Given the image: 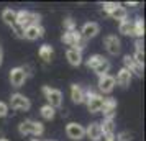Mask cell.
<instances>
[{"instance_id": "1", "label": "cell", "mask_w": 146, "mask_h": 141, "mask_svg": "<svg viewBox=\"0 0 146 141\" xmlns=\"http://www.w3.org/2000/svg\"><path fill=\"white\" fill-rule=\"evenodd\" d=\"M18 131H20L21 136H41L44 133V125L41 121H36V120H25L21 121L18 125Z\"/></svg>"}, {"instance_id": "2", "label": "cell", "mask_w": 146, "mask_h": 141, "mask_svg": "<svg viewBox=\"0 0 146 141\" xmlns=\"http://www.w3.org/2000/svg\"><path fill=\"white\" fill-rule=\"evenodd\" d=\"M61 41L67 44V46H71L72 49H77L82 53V49H86L87 46V41L80 36V33L77 30H74V31H64L62 36H61Z\"/></svg>"}, {"instance_id": "3", "label": "cell", "mask_w": 146, "mask_h": 141, "mask_svg": "<svg viewBox=\"0 0 146 141\" xmlns=\"http://www.w3.org/2000/svg\"><path fill=\"white\" fill-rule=\"evenodd\" d=\"M40 20H41L40 13H35V12H30V10H20V12H17V23L15 25H18L25 30L30 25H40Z\"/></svg>"}, {"instance_id": "4", "label": "cell", "mask_w": 146, "mask_h": 141, "mask_svg": "<svg viewBox=\"0 0 146 141\" xmlns=\"http://www.w3.org/2000/svg\"><path fill=\"white\" fill-rule=\"evenodd\" d=\"M84 94H86L87 110H89L90 113H99L100 110H102V105H104V99H105V97H102L100 94L94 92L90 89H87Z\"/></svg>"}, {"instance_id": "5", "label": "cell", "mask_w": 146, "mask_h": 141, "mask_svg": "<svg viewBox=\"0 0 146 141\" xmlns=\"http://www.w3.org/2000/svg\"><path fill=\"white\" fill-rule=\"evenodd\" d=\"M43 94H44V99L48 100V105H51L53 108H59L62 105V92L61 90L49 87V85H44Z\"/></svg>"}, {"instance_id": "6", "label": "cell", "mask_w": 146, "mask_h": 141, "mask_svg": "<svg viewBox=\"0 0 146 141\" xmlns=\"http://www.w3.org/2000/svg\"><path fill=\"white\" fill-rule=\"evenodd\" d=\"M10 107L17 112H28L31 108V102L28 97L17 92V94H12V97H10Z\"/></svg>"}, {"instance_id": "7", "label": "cell", "mask_w": 146, "mask_h": 141, "mask_svg": "<svg viewBox=\"0 0 146 141\" xmlns=\"http://www.w3.org/2000/svg\"><path fill=\"white\" fill-rule=\"evenodd\" d=\"M104 46L108 51V54L117 56L121 51V41H120V38L117 34H107L105 38H104Z\"/></svg>"}, {"instance_id": "8", "label": "cell", "mask_w": 146, "mask_h": 141, "mask_svg": "<svg viewBox=\"0 0 146 141\" xmlns=\"http://www.w3.org/2000/svg\"><path fill=\"white\" fill-rule=\"evenodd\" d=\"M66 134L67 138H71L74 141H79V140H84L86 138V128L76 123V121H71L66 125Z\"/></svg>"}, {"instance_id": "9", "label": "cell", "mask_w": 146, "mask_h": 141, "mask_svg": "<svg viewBox=\"0 0 146 141\" xmlns=\"http://www.w3.org/2000/svg\"><path fill=\"white\" fill-rule=\"evenodd\" d=\"M27 79H28V75H27L25 69H23L21 66L13 67V69L10 71V82H12V85H13V87L20 89L21 85L27 82Z\"/></svg>"}, {"instance_id": "10", "label": "cell", "mask_w": 146, "mask_h": 141, "mask_svg": "<svg viewBox=\"0 0 146 141\" xmlns=\"http://www.w3.org/2000/svg\"><path fill=\"white\" fill-rule=\"evenodd\" d=\"M123 64H125V69L130 72V74H135V75H138V77H143V71H145V66H141V64H138L136 61L133 59L130 54H126L125 58H123Z\"/></svg>"}, {"instance_id": "11", "label": "cell", "mask_w": 146, "mask_h": 141, "mask_svg": "<svg viewBox=\"0 0 146 141\" xmlns=\"http://www.w3.org/2000/svg\"><path fill=\"white\" fill-rule=\"evenodd\" d=\"M99 31H100L99 23H95V21H87V23L82 25L79 33L86 41H89V40H92V38H95V36L99 34Z\"/></svg>"}, {"instance_id": "12", "label": "cell", "mask_w": 146, "mask_h": 141, "mask_svg": "<svg viewBox=\"0 0 146 141\" xmlns=\"http://www.w3.org/2000/svg\"><path fill=\"white\" fill-rule=\"evenodd\" d=\"M97 85H99V90L102 92V94H110V92L113 90V87L117 85V84H115V77L110 75V74L100 75Z\"/></svg>"}, {"instance_id": "13", "label": "cell", "mask_w": 146, "mask_h": 141, "mask_svg": "<svg viewBox=\"0 0 146 141\" xmlns=\"http://www.w3.org/2000/svg\"><path fill=\"white\" fill-rule=\"evenodd\" d=\"M43 36H44V28L41 25H30L23 31V38L28 41H35L38 38H43Z\"/></svg>"}, {"instance_id": "14", "label": "cell", "mask_w": 146, "mask_h": 141, "mask_svg": "<svg viewBox=\"0 0 146 141\" xmlns=\"http://www.w3.org/2000/svg\"><path fill=\"white\" fill-rule=\"evenodd\" d=\"M104 113V118H113L115 113H117V100L113 97H107L104 99V105H102V110Z\"/></svg>"}, {"instance_id": "15", "label": "cell", "mask_w": 146, "mask_h": 141, "mask_svg": "<svg viewBox=\"0 0 146 141\" xmlns=\"http://www.w3.org/2000/svg\"><path fill=\"white\" fill-rule=\"evenodd\" d=\"M86 136L90 141H100L102 138H104V134H102V128H100L99 121H92V123L86 128Z\"/></svg>"}, {"instance_id": "16", "label": "cell", "mask_w": 146, "mask_h": 141, "mask_svg": "<svg viewBox=\"0 0 146 141\" xmlns=\"http://www.w3.org/2000/svg\"><path fill=\"white\" fill-rule=\"evenodd\" d=\"M131 79H133V75L126 71L125 67H121L118 72H117V77H115V84H118L120 87H128L130 84H131Z\"/></svg>"}, {"instance_id": "17", "label": "cell", "mask_w": 146, "mask_h": 141, "mask_svg": "<svg viewBox=\"0 0 146 141\" xmlns=\"http://www.w3.org/2000/svg\"><path fill=\"white\" fill-rule=\"evenodd\" d=\"M86 89H82L79 84H72L71 85V99L74 103H84L86 102Z\"/></svg>"}, {"instance_id": "18", "label": "cell", "mask_w": 146, "mask_h": 141, "mask_svg": "<svg viewBox=\"0 0 146 141\" xmlns=\"http://www.w3.org/2000/svg\"><path fill=\"white\" fill-rule=\"evenodd\" d=\"M66 58L67 61H69V64L71 66H80L82 64V53L80 51H77V49H72V48H69L66 51Z\"/></svg>"}, {"instance_id": "19", "label": "cell", "mask_w": 146, "mask_h": 141, "mask_svg": "<svg viewBox=\"0 0 146 141\" xmlns=\"http://www.w3.org/2000/svg\"><path fill=\"white\" fill-rule=\"evenodd\" d=\"M100 128H102L104 136H113V133H115V120L113 118H104V121L100 123Z\"/></svg>"}, {"instance_id": "20", "label": "cell", "mask_w": 146, "mask_h": 141, "mask_svg": "<svg viewBox=\"0 0 146 141\" xmlns=\"http://www.w3.org/2000/svg\"><path fill=\"white\" fill-rule=\"evenodd\" d=\"M53 54H54V49H53V46H49V44H43V46L38 49V56H40V59H43L44 62H51Z\"/></svg>"}, {"instance_id": "21", "label": "cell", "mask_w": 146, "mask_h": 141, "mask_svg": "<svg viewBox=\"0 0 146 141\" xmlns=\"http://www.w3.org/2000/svg\"><path fill=\"white\" fill-rule=\"evenodd\" d=\"M2 20L5 21L8 26H13L15 23H17V12H15L13 8H5L2 12Z\"/></svg>"}, {"instance_id": "22", "label": "cell", "mask_w": 146, "mask_h": 141, "mask_svg": "<svg viewBox=\"0 0 146 141\" xmlns=\"http://www.w3.org/2000/svg\"><path fill=\"white\" fill-rule=\"evenodd\" d=\"M133 36H136V38H143L145 36V21L139 17L136 20H133Z\"/></svg>"}, {"instance_id": "23", "label": "cell", "mask_w": 146, "mask_h": 141, "mask_svg": "<svg viewBox=\"0 0 146 141\" xmlns=\"http://www.w3.org/2000/svg\"><path fill=\"white\" fill-rule=\"evenodd\" d=\"M110 17H112L113 20H117L120 23V21H123L128 18V12H126V8L123 7V5H118V7L113 10L112 13H110Z\"/></svg>"}, {"instance_id": "24", "label": "cell", "mask_w": 146, "mask_h": 141, "mask_svg": "<svg viewBox=\"0 0 146 141\" xmlns=\"http://www.w3.org/2000/svg\"><path fill=\"white\" fill-rule=\"evenodd\" d=\"M118 31L121 34H125V36H133V21L128 20V18L123 20V21H120Z\"/></svg>"}, {"instance_id": "25", "label": "cell", "mask_w": 146, "mask_h": 141, "mask_svg": "<svg viewBox=\"0 0 146 141\" xmlns=\"http://www.w3.org/2000/svg\"><path fill=\"white\" fill-rule=\"evenodd\" d=\"M110 67H112V64H110V61L108 59H104L102 61V62H100L99 66L95 67V69H94V72H95V74L99 75H105V74H108V71H110Z\"/></svg>"}, {"instance_id": "26", "label": "cell", "mask_w": 146, "mask_h": 141, "mask_svg": "<svg viewBox=\"0 0 146 141\" xmlns=\"http://www.w3.org/2000/svg\"><path fill=\"white\" fill-rule=\"evenodd\" d=\"M40 113L44 120H53L54 117H56V108H53L51 105L46 103V105H43V107L40 108Z\"/></svg>"}, {"instance_id": "27", "label": "cell", "mask_w": 146, "mask_h": 141, "mask_svg": "<svg viewBox=\"0 0 146 141\" xmlns=\"http://www.w3.org/2000/svg\"><path fill=\"white\" fill-rule=\"evenodd\" d=\"M104 59H105V58H104L102 54H92V56H90V58L86 61V66L89 67V69H92V71H94V69L99 66V64H100Z\"/></svg>"}, {"instance_id": "28", "label": "cell", "mask_w": 146, "mask_h": 141, "mask_svg": "<svg viewBox=\"0 0 146 141\" xmlns=\"http://www.w3.org/2000/svg\"><path fill=\"white\" fill-rule=\"evenodd\" d=\"M118 5H120L118 2H105V3H102V12H105L107 15H110Z\"/></svg>"}, {"instance_id": "29", "label": "cell", "mask_w": 146, "mask_h": 141, "mask_svg": "<svg viewBox=\"0 0 146 141\" xmlns=\"http://www.w3.org/2000/svg\"><path fill=\"white\" fill-rule=\"evenodd\" d=\"M117 141H131L133 140V133L131 131H128V130H125V131H120L118 134H117V138H115Z\"/></svg>"}, {"instance_id": "30", "label": "cell", "mask_w": 146, "mask_h": 141, "mask_svg": "<svg viewBox=\"0 0 146 141\" xmlns=\"http://www.w3.org/2000/svg\"><path fill=\"white\" fill-rule=\"evenodd\" d=\"M62 26H64V31H74V30H77L76 21H74L72 18H66V20H62Z\"/></svg>"}, {"instance_id": "31", "label": "cell", "mask_w": 146, "mask_h": 141, "mask_svg": "<svg viewBox=\"0 0 146 141\" xmlns=\"http://www.w3.org/2000/svg\"><path fill=\"white\" fill-rule=\"evenodd\" d=\"M135 53H145V41H143V38H136V41H135Z\"/></svg>"}, {"instance_id": "32", "label": "cell", "mask_w": 146, "mask_h": 141, "mask_svg": "<svg viewBox=\"0 0 146 141\" xmlns=\"http://www.w3.org/2000/svg\"><path fill=\"white\" fill-rule=\"evenodd\" d=\"M133 59L136 61L138 64H141V66H145V53H135L131 56Z\"/></svg>"}, {"instance_id": "33", "label": "cell", "mask_w": 146, "mask_h": 141, "mask_svg": "<svg viewBox=\"0 0 146 141\" xmlns=\"http://www.w3.org/2000/svg\"><path fill=\"white\" fill-rule=\"evenodd\" d=\"M8 115V105L5 102H0V118H5Z\"/></svg>"}, {"instance_id": "34", "label": "cell", "mask_w": 146, "mask_h": 141, "mask_svg": "<svg viewBox=\"0 0 146 141\" xmlns=\"http://www.w3.org/2000/svg\"><path fill=\"white\" fill-rule=\"evenodd\" d=\"M12 30H13V33H15V36H17V38H23V31H25V30H23L21 26L13 25V26H12Z\"/></svg>"}, {"instance_id": "35", "label": "cell", "mask_w": 146, "mask_h": 141, "mask_svg": "<svg viewBox=\"0 0 146 141\" xmlns=\"http://www.w3.org/2000/svg\"><path fill=\"white\" fill-rule=\"evenodd\" d=\"M104 141H117V140H115V134H113V136H105Z\"/></svg>"}, {"instance_id": "36", "label": "cell", "mask_w": 146, "mask_h": 141, "mask_svg": "<svg viewBox=\"0 0 146 141\" xmlns=\"http://www.w3.org/2000/svg\"><path fill=\"white\" fill-rule=\"evenodd\" d=\"M2 62H3V53H2V49H0V66H2Z\"/></svg>"}, {"instance_id": "37", "label": "cell", "mask_w": 146, "mask_h": 141, "mask_svg": "<svg viewBox=\"0 0 146 141\" xmlns=\"http://www.w3.org/2000/svg\"><path fill=\"white\" fill-rule=\"evenodd\" d=\"M0 141H8L7 138H0Z\"/></svg>"}, {"instance_id": "38", "label": "cell", "mask_w": 146, "mask_h": 141, "mask_svg": "<svg viewBox=\"0 0 146 141\" xmlns=\"http://www.w3.org/2000/svg\"><path fill=\"white\" fill-rule=\"evenodd\" d=\"M31 141H40V140H38V138H33V140H31Z\"/></svg>"}, {"instance_id": "39", "label": "cell", "mask_w": 146, "mask_h": 141, "mask_svg": "<svg viewBox=\"0 0 146 141\" xmlns=\"http://www.w3.org/2000/svg\"><path fill=\"white\" fill-rule=\"evenodd\" d=\"M0 136H2V131H0Z\"/></svg>"}]
</instances>
